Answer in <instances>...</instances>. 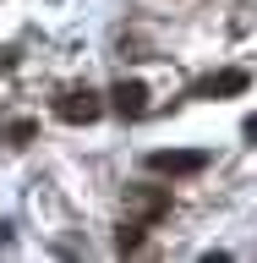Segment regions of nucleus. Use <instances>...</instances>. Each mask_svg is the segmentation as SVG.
Instances as JSON below:
<instances>
[{
	"label": "nucleus",
	"instance_id": "nucleus-1",
	"mask_svg": "<svg viewBox=\"0 0 257 263\" xmlns=\"http://www.w3.org/2000/svg\"><path fill=\"white\" fill-rule=\"evenodd\" d=\"M55 115H61L66 126H93L98 115H104V99H98L88 82H77V88H61V93H55Z\"/></svg>",
	"mask_w": 257,
	"mask_h": 263
},
{
	"label": "nucleus",
	"instance_id": "nucleus-2",
	"mask_svg": "<svg viewBox=\"0 0 257 263\" xmlns=\"http://www.w3.org/2000/svg\"><path fill=\"white\" fill-rule=\"evenodd\" d=\"M148 170H153V176H203V170H208V154H203V148H153V154H148Z\"/></svg>",
	"mask_w": 257,
	"mask_h": 263
},
{
	"label": "nucleus",
	"instance_id": "nucleus-3",
	"mask_svg": "<svg viewBox=\"0 0 257 263\" xmlns=\"http://www.w3.org/2000/svg\"><path fill=\"white\" fill-rule=\"evenodd\" d=\"M126 209L137 225H159L164 214H170V186H126Z\"/></svg>",
	"mask_w": 257,
	"mask_h": 263
},
{
	"label": "nucleus",
	"instance_id": "nucleus-4",
	"mask_svg": "<svg viewBox=\"0 0 257 263\" xmlns=\"http://www.w3.org/2000/svg\"><path fill=\"white\" fill-rule=\"evenodd\" d=\"M110 110L121 115V121H137V115H148V82H137V77H121L110 88Z\"/></svg>",
	"mask_w": 257,
	"mask_h": 263
},
{
	"label": "nucleus",
	"instance_id": "nucleus-5",
	"mask_svg": "<svg viewBox=\"0 0 257 263\" xmlns=\"http://www.w3.org/2000/svg\"><path fill=\"white\" fill-rule=\"evenodd\" d=\"M246 71L241 66H230V71H213V77H203V82H192V93L186 99H230V93H246Z\"/></svg>",
	"mask_w": 257,
	"mask_h": 263
},
{
	"label": "nucleus",
	"instance_id": "nucleus-6",
	"mask_svg": "<svg viewBox=\"0 0 257 263\" xmlns=\"http://www.w3.org/2000/svg\"><path fill=\"white\" fill-rule=\"evenodd\" d=\"M115 252H143V225L137 219H126V225L115 230Z\"/></svg>",
	"mask_w": 257,
	"mask_h": 263
},
{
	"label": "nucleus",
	"instance_id": "nucleus-7",
	"mask_svg": "<svg viewBox=\"0 0 257 263\" xmlns=\"http://www.w3.org/2000/svg\"><path fill=\"white\" fill-rule=\"evenodd\" d=\"M6 137H11L16 148H22V143H33V137H38V121H11V126H6Z\"/></svg>",
	"mask_w": 257,
	"mask_h": 263
},
{
	"label": "nucleus",
	"instance_id": "nucleus-8",
	"mask_svg": "<svg viewBox=\"0 0 257 263\" xmlns=\"http://www.w3.org/2000/svg\"><path fill=\"white\" fill-rule=\"evenodd\" d=\"M241 132H246V137L257 143V115H246V121H241Z\"/></svg>",
	"mask_w": 257,
	"mask_h": 263
},
{
	"label": "nucleus",
	"instance_id": "nucleus-9",
	"mask_svg": "<svg viewBox=\"0 0 257 263\" xmlns=\"http://www.w3.org/2000/svg\"><path fill=\"white\" fill-rule=\"evenodd\" d=\"M0 71H11V49H0Z\"/></svg>",
	"mask_w": 257,
	"mask_h": 263
}]
</instances>
